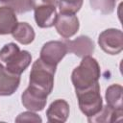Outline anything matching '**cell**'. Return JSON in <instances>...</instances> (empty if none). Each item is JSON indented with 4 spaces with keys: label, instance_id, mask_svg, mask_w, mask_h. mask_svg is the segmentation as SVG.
I'll return each mask as SVG.
<instances>
[{
    "label": "cell",
    "instance_id": "6da1fadb",
    "mask_svg": "<svg viewBox=\"0 0 123 123\" xmlns=\"http://www.w3.org/2000/svg\"><path fill=\"white\" fill-rule=\"evenodd\" d=\"M101 75L98 62L91 56L84 57L80 64L74 68L71 74V82L75 90H81L98 83Z\"/></svg>",
    "mask_w": 123,
    "mask_h": 123
},
{
    "label": "cell",
    "instance_id": "7a4b0ae2",
    "mask_svg": "<svg viewBox=\"0 0 123 123\" xmlns=\"http://www.w3.org/2000/svg\"><path fill=\"white\" fill-rule=\"evenodd\" d=\"M56 68V66L47 64L40 59L36 60L30 72L29 86L48 96L54 87Z\"/></svg>",
    "mask_w": 123,
    "mask_h": 123
},
{
    "label": "cell",
    "instance_id": "3957f363",
    "mask_svg": "<svg viewBox=\"0 0 123 123\" xmlns=\"http://www.w3.org/2000/svg\"><path fill=\"white\" fill-rule=\"evenodd\" d=\"M0 60L6 62V68L17 75H21L32 62V56L27 50H20L18 45L10 42L0 50Z\"/></svg>",
    "mask_w": 123,
    "mask_h": 123
},
{
    "label": "cell",
    "instance_id": "277c9868",
    "mask_svg": "<svg viewBox=\"0 0 123 123\" xmlns=\"http://www.w3.org/2000/svg\"><path fill=\"white\" fill-rule=\"evenodd\" d=\"M75 91L79 108L86 117H91L99 112V111L103 107V100L100 94L99 83H96L90 87Z\"/></svg>",
    "mask_w": 123,
    "mask_h": 123
},
{
    "label": "cell",
    "instance_id": "5b68a950",
    "mask_svg": "<svg viewBox=\"0 0 123 123\" xmlns=\"http://www.w3.org/2000/svg\"><path fill=\"white\" fill-rule=\"evenodd\" d=\"M101 49L110 55H117L123 50V33L119 29H107L98 37Z\"/></svg>",
    "mask_w": 123,
    "mask_h": 123
},
{
    "label": "cell",
    "instance_id": "8992f818",
    "mask_svg": "<svg viewBox=\"0 0 123 123\" xmlns=\"http://www.w3.org/2000/svg\"><path fill=\"white\" fill-rule=\"evenodd\" d=\"M67 54V47L64 41L51 40L43 44L40 50L39 59L47 64L56 66Z\"/></svg>",
    "mask_w": 123,
    "mask_h": 123
},
{
    "label": "cell",
    "instance_id": "52a82bcc",
    "mask_svg": "<svg viewBox=\"0 0 123 123\" xmlns=\"http://www.w3.org/2000/svg\"><path fill=\"white\" fill-rule=\"evenodd\" d=\"M54 25L58 34L63 38H69L73 37L78 32L80 27L79 19L75 13L62 12L57 14Z\"/></svg>",
    "mask_w": 123,
    "mask_h": 123
},
{
    "label": "cell",
    "instance_id": "ba28073f",
    "mask_svg": "<svg viewBox=\"0 0 123 123\" xmlns=\"http://www.w3.org/2000/svg\"><path fill=\"white\" fill-rule=\"evenodd\" d=\"M64 43L66 44L67 52L80 58L90 56L95 50L93 40L87 36H80L73 40L65 39Z\"/></svg>",
    "mask_w": 123,
    "mask_h": 123
},
{
    "label": "cell",
    "instance_id": "9c48e42d",
    "mask_svg": "<svg viewBox=\"0 0 123 123\" xmlns=\"http://www.w3.org/2000/svg\"><path fill=\"white\" fill-rule=\"evenodd\" d=\"M22 105L31 111H42L47 103V95L28 86L21 95Z\"/></svg>",
    "mask_w": 123,
    "mask_h": 123
},
{
    "label": "cell",
    "instance_id": "30bf717a",
    "mask_svg": "<svg viewBox=\"0 0 123 123\" xmlns=\"http://www.w3.org/2000/svg\"><path fill=\"white\" fill-rule=\"evenodd\" d=\"M20 85V75L10 72L0 62V96L13 94Z\"/></svg>",
    "mask_w": 123,
    "mask_h": 123
},
{
    "label": "cell",
    "instance_id": "8fae6325",
    "mask_svg": "<svg viewBox=\"0 0 123 123\" xmlns=\"http://www.w3.org/2000/svg\"><path fill=\"white\" fill-rule=\"evenodd\" d=\"M48 122H65L69 116V104L63 99L53 101L46 111Z\"/></svg>",
    "mask_w": 123,
    "mask_h": 123
},
{
    "label": "cell",
    "instance_id": "7c38bea8",
    "mask_svg": "<svg viewBox=\"0 0 123 123\" xmlns=\"http://www.w3.org/2000/svg\"><path fill=\"white\" fill-rule=\"evenodd\" d=\"M35 20L39 28H50L54 26L57 18L55 6H39L34 8Z\"/></svg>",
    "mask_w": 123,
    "mask_h": 123
},
{
    "label": "cell",
    "instance_id": "4fadbf2b",
    "mask_svg": "<svg viewBox=\"0 0 123 123\" xmlns=\"http://www.w3.org/2000/svg\"><path fill=\"white\" fill-rule=\"evenodd\" d=\"M123 110H114L109 105L103 106L102 109L95 115L87 117V121L90 123H111L120 121L122 119Z\"/></svg>",
    "mask_w": 123,
    "mask_h": 123
},
{
    "label": "cell",
    "instance_id": "5bb4252c",
    "mask_svg": "<svg viewBox=\"0 0 123 123\" xmlns=\"http://www.w3.org/2000/svg\"><path fill=\"white\" fill-rule=\"evenodd\" d=\"M17 24L15 12L9 6L0 7V35L12 34Z\"/></svg>",
    "mask_w": 123,
    "mask_h": 123
},
{
    "label": "cell",
    "instance_id": "9a60e30c",
    "mask_svg": "<svg viewBox=\"0 0 123 123\" xmlns=\"http://www.w3.org/2000/svg\"><path fill=\"white\" fill-rule=\"evenodd\" d=\"M12 35L16 41L23 45H28L33 42L36 36L34 28L27 22H17Z\"/></svg>",
    "mask_w": 123,
    "mask_h": 123
},
{
    "label": "cell",
    "instance_id": "2e32d148",
    "mask_svg": "<svg viewBox=\"0 0 123 123\" xmlns=\"http://www.w3.org/2000/svg\"><path fill=\"white\" fill-rule=\"evenodd\" d=\"M122 92H123V88L121 85L113 84L108 86L105 93L107 105H109L114 110H123Z\"/></svg>",
    "mask_w": 123,
    "mask_h": 123
},
{
    "label": "cell",
    "instance_id": "e0dca14e",
    "mask_svg": "<svg viewBox=\"0 0 123 123\" xmlns=\"http://www.w3.org/2000/svg\"><path fill=\"white\" fill-rule=\"evenodd\" d=\"M117 0H89L91 8L103 14H110L114 11Z\"/></svg>",
    "mask_w": 123,
    "mask_h": 123
},
{
    "label": "cell",
    "instance_id": "ac0fdd59",
    "mask_svg": "<svg viewBox=\"0 0 123 123\" xmlns=\"http://www.w3.org/2000/svg\"><path fill=\"white\" fill-rule=\"evenodd\" d=\"M84 0H58V5L62 12L76 13L83 6Z\"/></svg>",
    "mask_w": 123,
    "mask_h": 123
},
{
    "label": "cell",
    "instance_id": "d6986e66",
    "mask_svg": "<svg viewBox=\"0 0 123 123\" xmlns=\"http://www.w3.org/2000/svg\"><path fill=\"white\" fill-rule=\"evenodd\" d=\"M7 6L12 8L15 13H24L33 10L32 0H11Z\"/></svg>",
    "mask_w": 123,
    "mask_h": 123
},
{
    "label": "cell",
    "instance_id": "ffe728a7",
    "mask_svg": "<svg viewBox=\"0 0 123 123\" xmlns=\"http://www.w3.org/2000/svg\"><path fill=\"white\" fill-rule=\"evenodd\" d=\"M41 121H42L41 117L31 111L21 112L15 118V122H41Z\"/></svg>",
    "mask_w": 123,
    "mask_h": 123
},
{
    "label": "cell",
    "instance_id": "44dd1931",
    "mask_svg": "<svg viewBox=\"0 0 123 123\" xmlns=\"http://www.w3.org/2000/svg\"><path fill=\"white\" fill-rule=\"evenodd\" d=\"M33 9L39 6H57L58 0H32Z\"/></svg>",
    "mask_w": 123,
    "mask_h": 123
},
{
    "label": "cell",
    "instance_id": "7402d4cb",
    "mask_svg": "<svg viewBox=\"0 0 123 123\" xmlns=\"http://www.w3.org/2000/svg\"><path fill=\"white\" fill-rule=\"evenodd\" d=\"M11 0H0V3H3V4H7L9 3Z\"/></svg>",
    "mask_w": 123,
    "mask_h": 123
}]
</instances>
